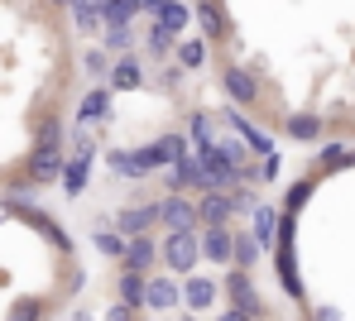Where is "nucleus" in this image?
Masks as SVG:
<instances>
[{
    "mask_svg": "<svg viewBox=\"0 0 355 321\" xmlns=\"http://www.w3.org/2000/svg\"><path fill=\"white\" fill-rule=\"evenodd\" d=\"M29 183H58L62 178V154H58V144H39L34 154H29Z\"/></svg>",
    "mask_w": 355,
    "mask_h": 321,
    "instance_id": "nucleus-5",
    "label": "nucleus"
},
{
    "mask_svg": "<svg viewBox=\"0 0 355 321\" xmlns=\"http://www.w3.org/2000/svg\"><path fill=\"white\" fill-rule=\"evenodd\" d=\"M67 10H72V24H77V29H96V24H101L96 0H67Z\"/></svg>",
    "mask_w": 355,
    "mask_h": 321,
    "instance_id": "nucleus-25",
    "label": "nucleus"
},
{
    "mask_svg": "<svg viewBox=\"0 0 355 321\" xmlns=\"http://www.w3.org/2000/svg\"><path fill=\"white\" fill-rule=\"evenodd\" d=\"M92 245H96L106 259H120V255H125V235H120V230H106V226H101V230H92Z\"/></svg>",
    "mask_w": 355,
    "mask_h": 321,
    "instance_id": "nucleus-26",
    "label": "nucleus"
},
{
    "mask_svg": "<svg viewBox=\"0 0 355 321\" xmlns=\"http://www.w3.org/2000/svg\"><path fill=\"white\" fill-rule=\"evenodd\" d=\"M101 321H135V307H130V302H120V297H116V302L106 307V317H101Z\"/></svg>",
    "mask_w": 355,
    "mask_h": 321,
    "instance_id": "nucleus-34",
    "label": "nucleus"
},
{
    "mask_svg": "<svg viewBox=\"0 0 355 321\" xmlns=\"http://www.w3.org/2000/svg\"><path fill=\"white\" fill-rule=\"evenodd\" d=\"M231 221V201H226V187H211V192L197 196V226H226Z\"/></svg>",
    "mask_w": 355,
    "mask_h": 321,
    "instance_id": "nucleus-9",
    "label": "nucleus"
},
{
    "mask_svg": "<svg viewBox=\"0 0 355 321\" xmlns=\"http://www.w3.org/2000/svg\"><path fill=\"white\" fill-rule=\"evenodd\" d=\"M264 163H259V178H279V154L269 149V154H259Z\"/></svg>",
    "mask_w": 355,
    "mask_h": 321,
    "instance_id": "nucleus-36",
    "label": "nucleus"
},
{
    "mask_svg": "<svg viewBox=\"0 0 355 321\" xmlns=\"http://www.w3.org/2000/svg\"><path fill=\"white\" fill-rule=\"evenodd\" d=\"M144 312H178L182 307V288L164 273H144V297H139Z\"/></svg>",
    "mask_w": 355,
    "mask_h": 321,
    "instance_id": "nucleus-2",
    "label": "nucleus"
},
{
    "mask_svg": "<svg viewBox=\"0 0 355 321\" xmlns=\"http://www.w3.org/2000/svg\"><path fill=\"white\" fill-rule=\"evenodd\" d=\"M96 10H101V24H135L139 0H96Z\"/></svg>",
    "mask_w": 355,
    "mask_h": 321,
    "instance_id": "nucleus-15",
    "label": "nucleus"
},
{
    "mask_svg": "<svg viewBox=\"0 0 355 321\" xmlns=\"http://www.w3.org/2000/svg\"><path fill=\"white\" fill-rule=\"evenodd\" d=\"M159 154H164V168H168V163H178L187 154V139L182 134H159Z\"/></svg>",
    "mask_w": 355,
    "mask_h": 321,
    "instance_id": "nucleus-30",
    "label": "nucleus"
},
{
    "mask_svg": "<svg viewBox=\"0 0 355 321\" xmlns=\"http://www.w3.org/2000/svg\"><path fill=\"white\" fill-rule=\"evenodd\" d=\"M317 321H341V312H336V307H322V312H317Z\"/></svg>",
    "mask_w": 355,
    "mask_h": 321,
    "instance_id": "nucleus-40",
    "label": "nucleus"
},
{
    "mask_svg": "<svg viewBox=\"0 0 355 321\" xmlns=\"http://www.w3.org/2000/svg\"><path fill=\"white\" fill-rule=\"evenodd\" d=\"M87 72H106V58L101 53H87Z\"/></svg>",
    "mask_w": 355,
    "mask_h": 321,
    "instance_id": "nucleus-39",
    "label": "nucleus"
},
{
    "mask_svg": "<svg viewBox=\"0 0 355 321\" xmlns=\"http://www.w3.org/2000/svg\"><path fill=\"white\" fill-rule=\"evenodd\" d=\"M197 240H202V259H211V264H231V230H226V226H207Z\"/></svg>",
    "mask_w": 355,
    "mask_h": 321,
    "instance_id": "nucleus-13",
    "label": "nucleus"
},
{
    "mask_svg": "<svg viewBox=\"0 0 355 321\" xmlns=\"http://www.w3.org/2000/svg\"><path fill=\"white\" fill-rule=\"evenodd\" d=\"M178 67H187V72H202L207 67V58H211V44L207 39H187V44H178Z\"/></svg>",
    "mask_w": 355,
    "mask_h": 321,
    "instance_id": "nucleus-14",
    "label": "nucleus"
},
{
    "mask_svg": "<svg viewBox=\"0 0 355 321\" xmlns=\"http://www.w3.org/2000/svg\"><path fill=\"white\" fill-rule=\"evenodd\" d=\"M49 5H67V0H49Z\"/></svg>",
    "mask_w": 355,
    "mask_h": 321,
    "instance_id": "nucleus-43",
    "label": "nucleus"
},
{
    "mask_svg": "<svg viewBox=\"0 0 355 321\" xmlns=\"http://www.w3.org/2000/svg\"><path fill=\"white\" fill-rule=\"evenodd\" d=\"M159 5H164V0H139V10H144V15H159Z\"/></svg>",
    "mask_w": 355,
    "mask_h": 321,
    "instance_id": "nucleus-41",
    "label": "nucleus"
},
{
    "mask_svg": "<svg viewBox=\"0 0 355 321\" xmlns=\"http://www.w3.org/2000/svg\"><path fill=\"white\" fill-rule=\"evenodd\" d=\"M216 321H250V317H245V312H236V307H231V312H221V317H216Z\"/></svg>",
    "mask_w": 355,
    "mask_h": 321,
    "instance_id": "nucleus-42",
    "label": "nucleus"
},
{
    "mask_svg": "<svg viewBox=\"0 0 355 321\" xmlns=\"http://www.w3.org/2000/svg\"><path fill=\"white\" fill-rule=\"evenodd\" d=\"M182 302H187L192 312H211V302H216V283L202 278V273H187V283H182Z\"/></svg>",
    "mask_w": 355,
    "mask_h": 321,
    "instance_id": "nucleus-12",
    "label": "nucleus"
},
{
    "mask_svg": "<svg viewBox=\"0 0 355 321\" xmlns=\"http://www.w3.org/2000/svg\"><path fill=\"white\" fill-rule=\"evenodd\" d=\"M159 226H164V230H197V201H192V196H168V201H159Z\"/></svg>",
    "mask_w": 355,
    "mask_h": 321,
    "instance_id": "nucleus-4",
    "label": "nucleus"
},
{
    "mask_svg": "<svg viewBox=\"0 0 355 321\" xmlns=\"http://www.w3.org/2000/svg\"><path fill=\"white\" fill-rule=\"evenodd\" d=\"M341 163H346V149L341 144H327L322 149V168H341Z\"/></svg>",
    "mask_w": 355,
    "mask_h": 321,
    "instance_id": "nucleus-35",
    "label": "nucleus"
},
{
    "mask_svg": "<svg viewBox=\"0 0 355 321\" xmlns=\"http://www.w3.org/2000/svg\"><path fill=\"white\" fill-rule=\"evenodd\" d=\"M307 192H312V187H307V183H297L293 192H288V211H297V206H302V201H307Z\"/></svg>",
    "mask_w": 355,
    "mask_h": 321,
    "instance_id": "nucleus-38",
    "label": "nucleus"
},
{
    "mask_svg": "<svg viewBox=\"0 0 355 321\" xmlns=\"http://www.w3.org/2000/svg\"><path fill=\"white\" fill-rule=\"evenodd\" d=\"M231 259H236L240 268H254V259H259V245H254V235H231Z\"/></svg>",
    "mask_w": 355,
    "mask_h": 321,
    "instance_id": "nucleus-24",
    "label": "nucleus"
},
{
    "mask_svg": "<svg viewBox=\"0 0 355 321\" xmlns=\"http://www.w3.org/2000/svg\"><path fill=\"white\" fill-rule=\"evenodd\" d=\"M250 216H254V230H250V235H254V245H259V250H269V245H274V230H279L274 206H254Z\"/></svg>",
    "mask_w": 355,
    "mask_h": 321,
    "instance_id": "nucleus-17",
    "label": "nucleus"
},
{
    "mask_svg": "<svg viewBox=\"0 0 355 321\" xmlns=\"http://www.w3.org/2000/svg\"><path fill=\"white\" fill-rule=\"evenodd\" d=\"M116 297H120V302H130V307H139V297H144V273H135V268H120Z\"/></svg>",
    "mask_w": 355,
    "mask_h": 321,
    "instance_id": "nucleus-20",
    "label": "nucleus"
},
{
    "mask_svg": "<svg viewBox=\"0 0 355 321\" xmlns=\"http://www.w3.org/2000/svg\"><path fill=\"white\" fill-rule=\"evenodd\" d=\"M154 259H159V250H154V240H149V235H125V255H120V268L149 273V268H154Z\"/></svg>",
    "mask_w": 355,
    "mask_h": 321,
    "instance_id": "nucleus-7",
    "label": "nucleus"
},
{
    "mask_svg": "<svg viewBox=\"0 0 355 321\" xmlns=\"http://www.w3.org/2000/svg\"><path fill=\"white\" fill-rule=\"evenodd\" d=\"M216 154H221V158H226L236 173L250 163V144H236V139H216Z\"/></svg>",
    "mask_w": 355,
    "mask_h": 321,
    "instance_id": "nucleus-28",
    "label": "nucleus"
},
{
    "mask_svg": "<svg viewBox=\"0 0 355 321\" xmlns=\"http://www.w3.org/2000/svg\"><path fill=\"white\" fill-rule=\"evenodd\" d=\"M226 201H231V216L254 211V192H250V187H226Z\"/></svg>",
    "mask_w": 355,
    "mask_h": 321,
    "instance_id": "nucleus-31",
    "label": "nucleus"
},
{
    "mask_svg": "<svg viewBox=\"0 0 355 321\" xmlns=\"http://www.w3.org/2000/svg\"><path fill=\"white\" fill-rule=\"evenodd\" d=\"M106 163H111V173H116V178H149V173L139 168L135 149H111V154H106Z\"/></svg>",
    "mask_w": 355,
    "mask_h": 321,
    "instance_id": "nucleus-21",
    "label": "nucleus"
},
{
    "mask_svg": "<svg viewBox=\"0 0 355 321\" xmlns=\"http://www.w3.org/2000/svg\"><path fill=\"white\" fill-rule=\"evenodd\" d=\"M221 86H226V96H231V106H254V101H259V82L236 63L221 72Z\"/></svg>",
    "mask_w": 355,
    "mask_h": 321,
    "instance_id": "nucleus-6",
    "label": "nucleus"
},
{
    "mask_svg": "<svg viewBox=\"0 0 355 321\" xmlns=\"http://www.w3.org/2000/svg\"><path fill=\"white\" fill-rule=\"evenodd\" d=\"M77 116H82V125H101V120L111 116V96H106V91H87L82 106H77Z\"/></svg>",
    "mask_w": 355,
    "mask_h": 321,
    "instance_id": "nucleus-16",
    "label": "nucleus"
},
{
    "mask_svg": "<svg viewBox=\"0 0 355 321\" xmlns=\"http://www.w3.org/2000/svg\"><path fill=\"white\" fill-rule=\"evenodd\" d=\"M197 259H202L197 230H168V240H164V264H168L173 273H192Z\"/></svg>",
    "mask_w": 355,
    "mask_h": 321,
    "instance_id": "nucleus-1",
    "label": "nucleus"
},
{
    "mask_svg": "<svg viewBox=\"0 0 355 321\" xmlns=\"http://www.w3.org/2000/svg\"><path fill=\"white\" fill-rule=\"evenodd\" d=\"M284 129H288L293 139H302V144L322 139V120H317V116H288V120H284Z\"/></svg>",
    "mask_w": 355,
    "mask_h": 321,
    "instance_id": "nucleus-23",
    "label": "nucleus"
},
{
    "mask_svg": "<svg viewBox=\"0 0 355 321\" xmlns=\"http://www.w3.org/2000/svg\"><path fill=\"white\" fill-rule=\"evenodd\" d=\"M106 48L111 53H130L135 48V29L130 24H106Z\"/></svg>",
    "mask_w": 355,
    "mask_h": 321,
    "instance_id": "nucleus-27",
    "label": "nucleus"
},
{
    "mask_svg": "<svg viewBox=\"0 0 355 321\" xmlns=\"http://www.w3.org/2000/svg\"><path fill=\"white\" fill-rule=\"evenodd\" d=\"M346 163H355V154H351V158H346Z\"/></svg>",
    "mask_w": 355,
    "mask_h": 321,
    "instance_id": "nucleus-44",
    "label": "nucleus"
},
{
    "mask_svg": "<svg viewBox=\"0 0 355 321\" xmlns=\"http://www.w3.org/2000/svg\"><path fill=\"white\" fill-rule=\"evenodd\" d=\"M226 293H231V307L236 312H245L250 321H259L264 317V302H259V293H254V283H250V268H231L226 273Z\"/></svg>",
    "mask_w": 355,
    "mask_h": 321,
    "instance_id": "nucleus-3",
    "label": "nucleus"
},
{
    "mask_svg": "<svg viewBox=\"0 0 355 321\" xmlns=\"http://www.w3.org/2000/svg\"><path fill=\"white\" fill-rule=\"evenodd\" d=\"M144 48H149L154 58H168V53L178 48V34H173V29H164V24L154 19V24H149V34H144Z\"/></svg>",
    "mask_w": 355,
    "mask_h": 321,
    "instance_id": "nucleus-19",
    "label": "nucleus"
},
{
    "mask_svg": "<svg viewBox=\"0 0 355 321\" xmlns=\"http://www.w3.org/2000/svg\"><path fill=\"white\" fill-rule=\"evenodd\" d=\"M135 158H139V168H144V173H154V168H164V154H159V139H154V144H144V149H135Z\"/></svg>",
    "mask_w": 355,
    "mask_h": 321,
    "instance_id": "nucleus-33",
    "label": "nucleus"
},
{
    "mask_svg": "<svg viewBox=\"0 0 355 321\" xmlns=\"http://www.w3.org/2000/svg\"><path fill=\"white\" fill-rule=\"evenodd\" d=\"M39 317H44V302L39 297H19L15 312H10V321H39Z\"/></svg>",
    "mask_w": 355,
    "mask_h": 321,
    "instance_id": "nucleus-32",
    "label": "nucleus"
},
{
    "mask_svg": "<svg viewBox=\"0 0 355 321\" xmlns=\"http://www.w3.org/2000/svg\"><path fill=\"white\" fill-rule=\"evenodd\" d=\"M192 15L202 19L207 44H216V39H226V34H231V24H226V15H221V5H216V0H192Z\"/></svg>",
    "mask_w": 355,
    "mask_h": 321,
    "instance_id": "nucleus-11",
    "label": "nucleus"
},
{
    "mask_svg": "<svg viewBox=\"0 0 355 321\" xmlns=\"http://www.w3.org/2000/svg\"><path fill=\"white\" fill-rule=\"evenodd\" d=\"M39 144H58V120H44L39 125Z\"/></svg>",
    "mask_w": 355,
    "mask_h": 321,
    "instance_id": "nucleus-37",
    "label": "nucleus"
},
{
    "mask_svg": "<svg viewBox=\"0 0 355 321\" xmlns=\"http://www.w3.org/2000/svg\"><path fill=\"white\" fill-rule=\"evenodd\" d=\"M149 226H159V201H149V206H125V211H116V230H120V235H144Z\"/></svg>",
    "mask_w": 355,
    "mask_h": 321,
    "instance_id": "nucleus-8",
    "label": "nucleus"
},
{
    "mask_svg": "<svg viewBox=\"0 0 355 321\" xmlns=\"http://www.w3.org/2000/svg\"><path fill=\"white\" fill-rule=\"evenodd\" d=\"M154 19H159L164 29H173V34H182V29H187V19H192V5H187V0H164Z\"/></svg>",
    "mask_w": 355,
    "mask_h": 321,
    "instance_id": "nucleus-18",
    "label": "nucleus"
},
{
    "mask_svg": "<svg viewBox=\"0 0 355 321\" xmlns=\"http://www.w3.org/2000/svg\"><path fill=\"white\" fill-rule=\"evenodd\" d=\"M106 86L111 91H135V86H144V72H139V63L130 53H116V63L106 72Z\"/></svg>",
    "mask_w": 355,
    "mask_h": 321,
    "instance_id": "nucleus-10",
    "label": "nucleus"
},
{
    "mask_svg": "<svg viewBox=\"0 0 355 321\" xmlns=\"http://www.w3.org/2000/svg\"><path fill=\"white\" fill-rule=\"evenodd\" d=\"M187 134H192V144H197V149L216 144V129H211V116H192V120H187Z\"/></svg>",
    "mask_w": 355,
    "mask_h": 321,
    "instance_id": "nucleus-29",
    "label": "nucleus"
},
{
    "mask_svg": "<svg viewBox=\"0 0 355 321\" xmlns=\"http://www.w3.org/2000/svg\"><path fill=\"white\" fill-rule=\"evenodd\" d=\"M19 211H24V216H29V221H34V226H39V230H44V235H49V240H53V245H58L62 255H67V250H72V240H67V235H62V226H58V221H53V216H39V211H29V206H19Z\"/></svg>",
    "mask_w": 355,
    "mask_h": 321,
    "instance_id": "nucleus-22",
    "label": "nucleus"
}]
</instances>
